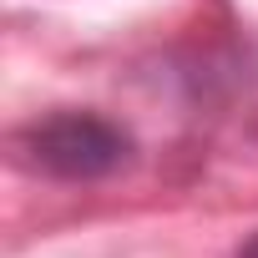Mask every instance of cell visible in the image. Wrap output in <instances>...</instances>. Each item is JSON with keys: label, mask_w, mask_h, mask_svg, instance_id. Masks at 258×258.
Returning <instances> with one entry per match:
<instances>
[{"label": "cell", "mask_w": 258, "mask_h": 258, "mask_svg": "<svg viewBox=\"0 0 258 258\" xmlns=\"http://www.w3.org/2000/svg\"><path fill=\"white\" fill-rule=\"evenodd\" d=\"M21 162L61 177V182H96L111 177L126 157H132V137L121 132L116 121L96 116V111H56L31 121L26 132L16 137Z\"/></svg>", "instance_id": "cell-1"}, {"label": "cell", "mask_w": 258, "mask_h": 258, "mask_svg": "<svg viewBox=\"0 0 258 258\" xmlns=\"http://www.w3.org/2000/svg\"><path fill=\"white\" fill-rule=\"evenodd\" d=\"M238 258H258V233H253V238H248V243L238 248Z\"/></svg>", "instance_id": "cell-2"}]
</instances>
